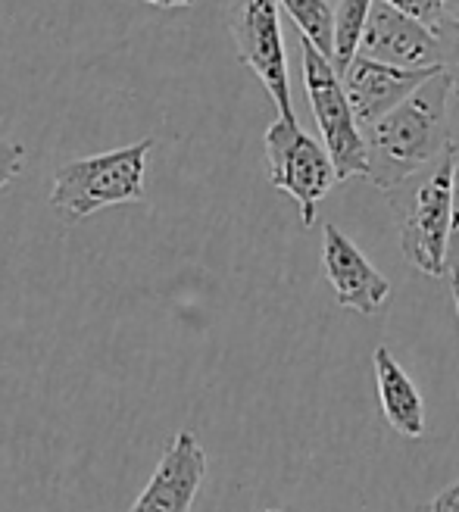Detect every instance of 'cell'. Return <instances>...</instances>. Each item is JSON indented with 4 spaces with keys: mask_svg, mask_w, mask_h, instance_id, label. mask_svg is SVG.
Here are the masks:
<instances>
[{
    "mask_svg": "<svg viewBox=\"0 0 459 512\" xmlns=\"http://www.w3.org/2000/svg\"><path fill=\"white\" fill-rule=\"evenodd\" d=\"M450 79L444 69L406 94L394 110L363 128L366 144V178L378 191H397L419 175L431 160H438L447 138Z\"/></svg>",
    "mask_w": 459,
    "mask_h": 512,
    "instance_id": "1",
    "label": "cell"
},
{
    "mask_svg": "<svg viewBox=\"0 0 459 512\" xmlns=\"http://www.w3.org/2000/svg\"><path fill=\"white\" fill-rule=\"evenodd\" d=\"M150 150L153 141L144 138L129 147L60 166L54 175V191H50V207L66 222H75L97 210L144 200V175H147Z\"/></svg>",
    "mask_w": 459,
    "mask_h": 512,
    "instance_id": "2",
    "label": "cell"
},
{
    "mask_svg": "<svg viewBox=\"0 0 459 512\" xmlns=\"http://www.w3.org/2000/svg\"><path fill=\"white\" fill-rule=\"evenodd\" d=\"M450 172H453V141L444 144L438 160L419 178L406 197L394 194L400 213V247L406 266L428 278H444L447 238H450Z\"/></svg>",
    "mask_w": 459,
    "mask_h": 512,
    "instance_id": "3",
    "label": "cell"
},
{
    "mask_svg": "<svg viewBox=\"0 0 459 512\" xmlns=\"http://www.w3.org/2000/svg\"><path fill=\"white\" fill-rule=\"evenodd\" d=\"M263 141H266V169L272 188L291 194L300 207L303 228H313L319 203L341 185L328 150L316 138L306 135L297 119H282V116L266 128Z\"/></svg>",
    "mask_w": 459,
    "mask_h": 512,
    "instance_id": "4",
    "label": "cell"
},
{
    "mask_svg": "<svg viewBox=\"0 0 459 512\" xmlns=\"http://www.w3.org/2000/svg\"><path fill=\"white\" fill-rule=\"evenodd\" d=\"M300 50H303V88H306V97H310V107H313L319 135H322V147L328 150L331 163H335L338 182L366 175L363 128L353 119L341 75L310 41L300 38Z\"/></svg>",
    "mask_w": 459,
    "mask_h": 512,
    "instance_id": "5",
    "label": "cell"
},
{
    "mask_svg": "<svg viewBox=\"0 0 459 512\" xmlns=\"http://www.w3.org/2000/svg\"><path fill=\"white\" fill-rule=\"evenodd\" d=\"M228 32L235 38L238 60L263 82L278 116L297 119L275 0H235L228 10Z\"/></svg>",
    "mask_w": 459,
    "mask_h": 512,
    "instance_id": "6",
    "label": "cell"
},
{
    "mask_svg": "<svg viewBox=\"0 0 459 512\" xmlns=\"http://www.w3.org/2000/svg\"><path fill=\"white\" fill-rule=\"evenodd\" d=\"M356 54L400 69H428L441 66V41L419 19L394 10L385 0H372Z\"/></svg>",
    "mask_w": 459,
    "mask_h": 512,
    "instance_id": "7",
    "label": "cell"
},
{
    "mask_svg": "<svg viewBox=\"0 0 459 512\" xmlns=\"http://www.w3.org/2000/svg\"><path fill=\"white\" fill-rule=\"evenodd\" d=\"M322 269L344 310L360 316H375L385 310L391 281L366 260V253L338 225L322 228Z\"/></svg>",
    "mask_w": 459,
    "mask_h": 512,
    "instance_id": "8",
    "label": "cell"
},
{
    "mask_svg": "<svg viewBox=\"0 0 459 512\" xmlns=\"http://www.w3.org/2000/svg\"><path fill=\"white\" fill-rule=\"evenodd\" d=\"M203 478H207V453L197 434L188 428L178 431L129 512H191Z\"/></svg>",
    "mask_w": 459,
    "mask_h": 512,
    "instance_id": "9",
    "label": "cell"
},
{
    "mask_svg": "<svg viewBox=\"0 0 459 512\" xmlns=\"http://www.w3.org/2000/svg\"><path fill=\"white\" fill-rule=\"evenodd\" d=\"M441 66H428V69H400L388 66L369 57L356 54L347 69L341 72V85L347 94V104L353 110V119L360 128L372 125L381 119L388 110H394L406 94H413L428 75H435Z\"/></svg>",
    "mask_w": 459,
    "mask_h": 512,
    "instance_id": "10",
    "label": "cell"
},
{
    "mask_svg": "<svg viewBox=\"0 0 459 512\" xmlns=\"http://www.w3.org/2000/svg\"><path fill=\"white\" fill-rule=\"evenodd\" d=\"M375 369V388L385 422L403 434V438H422L425 434V400L416 388V381L406 375V369L397 363V356L388 347H375L372 353Z\"/></svg>",
    "mask_w": 459,
    "mask_h": 512,
    "instance_id": "11",
    "label": "cell"
},
{
    "mask_svg": "<svg viewBox=\"0 0 459 512\" xmlns=\"http://www.w3.org/2000/svg\"><path fill=\"white\" fill-rule=\"evenodd\" d=\"M275 4L297 25V35L331 60V50H335V10L328 7V0H275Z\"/></svg>",
    "mask_w": 459,
    "mask_h": 512,
    "instance_id": "12",
    "label": "cell"
},
{
    "mask_svg": "<svg viewBox=\"0 0 459 512\" xmlns=\"http://www.w3.org/2000/svg\"><path fill=\"white\" fill-rule=\"evenodd\" d=\"M369 10H372V0H341V7L335 10V50H331V66H335L338 75L356 57V50H360Z\"/></svg>",
    "mask_w": 459,
    "mask_h": 512,
    "instance_id": "13",
    "label": "cell"
},
{
    "mask_svg": "<svg viewBox=\"0 0 459 512\" xmlns=\"http://www.w3.org/2000/svg\"><path fill=\"white\" fill-rule=\"evenodd\" d=\"M444 278L459 281V144H453V172H450V238Z\"/></svg>",
    "mask_w": 459,
    "mask_h": 512,
    "instance_id": "14",
    "label": "cell"
},
{
    "mask_svg": "<svg viewBox=\"0 0 459 512\" xmlns=\"http://www.w3.org/2000/svg\"><path fill=\"white\" fill-rule=\"evenodd\" d=\"M435 35L441 41V69L450 79L453 97H459V19H444Z\"/></svg>",
    "mask_w": 459,
    "mask_h": 512,
    "instance_id": "15",
    "label": "cell"
},
{
    "mask_svg": "<svg viewBox=\"0 0 459 512\" xmlns=\"http://www.w3.org/2000/svg\"><path fill=\"white\" fill-rule=\"evenodd\" d=\"M385 4H391L394 10L406 13L419 19L422 25H428L431 32H438V25L444 22V7L441 0H385Z\"/></svg>",
    "mask_w": 459,
    "mask_h": 512,
    "instance_id": "16",
    "label": "cell"
},
{
    "mask_svg": "<svg viewBox=\"0 0 459 512\" xmlns=\"http://www.w3.org/2000/svg\"><path fill=\"white\" fill-rule=\"evenodd\" d=\"M22 163H25V150L13 141L0 138V188H7L22 172Z\"/></svg>",
    "mask_w": 459,
    "mask_h": 512,
    "instance_id": "17",
    "label": "cell"
},
{
    "mask_svg": "<svg viewBox=\"0 0 459 512\" xmlns=\"http://www.w3.org/2000/svg\"><path fill=\"white\" fill-rule=\"evenodd\" d=\"M416 512H459V481H453L450 488L435 494L431 500L419 503Z\"/></svg>",
    "mask_w": 459,
    "mask_h": 512,
    "instance_id": "18",
    "label": "cell"
},
{
    "mask_svg": "<svg viewBox=\"0 0 459 512\" xmlns=\"http://www.w3.org/2000/svg\"><path fill=\"white\" fill-rule=\"evenodd\" d=\"M150 7H160V10H172V7H194V0H144Z\"/></svg>",
    "mask_w": 459,
    "mask_h": 512,
    "instance_id": "19",
    "label": "cell"
},
{
    "mask_svg": "<svg viewBox=\"0 0 459 512\" xmlns=\"http://www.w3.org/2000/svg\"><path fill=\"white\" fill-rule=\"evenodd\" d=\"M444 7V19H459V0H441Z\"/></svg>",
    "mask_w": 459,
    "mask_h": 512,
    "instance_id": "20",
    "label": "cell"
},
{
    "mask_svg": "<svg viewBox=\"0 0 459 512\" xmlns=\"http://www.w3.org/2000/svg\"><path fill=\"white\" fill-rule=\"evenodd\" d=\"M450 291H453V303H456V316H459V281H450Z\"/></svg>",
    "mask_w": 459,
    "mask_h": 512,
    "instance_id": "21",
    "label": "cell"
},
{
    "mask_svg": "<svg viewBox=\"0 0 459 512\" xmlns=\"http://www.w3.org/2000/svg\"><path fill=\"white\" fill-rule=\"evenodd\" d=\"M266 512H282V509H266Z\"/></svg>",
    "mask_w": 459,
    "mask_h": 512,
    "instance_id": "22",
    "label": "cell"
}]
</instances>
